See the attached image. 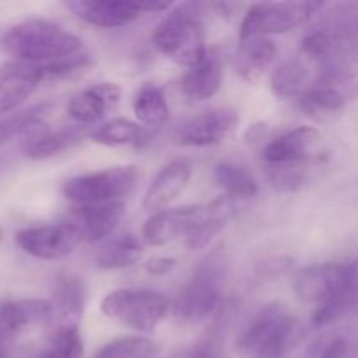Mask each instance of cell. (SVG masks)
Instances as JSON below:
<instances>
[{"label": "cell", "instance_id": "cell-31", "mask_svg": "<svg viewBox=\"0 0 358 358\" xmlns=\"http://www.w3.org/2000/svg\"><path fill=\"white\" fill-rule=\"evenodd\" d=\"M358 308V276L346 287L345 290L338 294L336 297H332L329 303L322 304L317 308L313 315V327L320 329L325 325H331L334 322L341 320L343 317H346L348 313H352L353 310Z\"/></svg>", "mask_w": 358, "mask_h": 358}, {"label": "cell", "instance_id": "cell-6", "mask_svg": "<svg viewBox=\"0 0 358 358\" xmlns=\"http://www.w3.org/2000/svg\"><path fill=\"white\" fill-rule=\"evenodd\" d=\"M140 171L133 164L110 166L72 177L63 184V196L73 205H107L122 203L138 182Z\"/></svg>", "mask_w": 358, "mask_h": 358}, {"label": "cell", "instance_id": "cell-5", "mask_svg": "<svg viewBox=\"0 0 358 358\" xmlns=\"http://www.w3.org/2000/svg\"><path fill=\"white\" fill-rule=\"evenodd\" d=\"M101 313L136 332H150L164 320L171 304L163 294L150 289H117L100 303Z\"/></svg>", "mask_w": 358, "mask_h": 358}, {"label": "cell", "instance_id": "cell-37", "mask_svg": "<svg viewBox=\"0 0 358 358\" xmlns=\"http://www.w3.org/2000/svg\"><path fill=\"white\" fill-rule=\"evenodd\" d=\"M268 131H269V126L266 124V122H257V124L250 126V128L247 129V133H245V140L250 143L261 142V140L266 138Z\"/></svg>", "mask_w": 358, "mask_h": 358}, {"label": "cell", "instance_id": "cell-3", "mask_svg": "<svg viewBox=\"0 0 358 358\" xmlns=\"http://www.w3.org/2000/svg\"><path fill=\"white\" fill-rule=\"evenodd\" d=\"M224 269L226 264L219 252L210 254L198 266L171 306L177 320L184 324H199L219 310Z\"/></svg>", "mask_w": 358, "mask_h": 358}, {"label": "cell", "instance_id": "cell-32", "mask_svg": "<svg viewBox=\"0 0 358 358\" xmlns=\"http://www.w3.org/2000/svg\"><path fill=\"white\" fill-rule=\"evenodd\" d=\"M320 163V157H315L311 161L296 164H283V166H268V178L276 191L294 192L303 187L308 180V175L317 164Z\"/></svg>", "mask_w": 358, "mask_h": 358}, {"label": "cell", "instance_id": "cell-35", "mask_svg": "<svg viewBox=\"0 0 358 358\" xmlns=\"http://www.w3.org/2000/svg\"><path fill=\"white\" fill-rule=\"evenodd\" d=\"M177 261L171 257H154L152 261L147 262V271L154 276H164L175 269Z\"/></svg>", "mask_w": 358, "mask_h": 358}, {"label": "cell", "instance_id": "cell-23", "mask_svg": "<svg viewBox=\"0 0 358 358\" xmlns=\"http://www.w3.org/2000/svg\"><path fill=\"white\" fill-rule=\"evenodd\" d=\"M143 241L135 234H121V236L108 240L94 255V262L105 271H117V269L131 268L142 259Z\"/></svg>", "mask_w": 358, "mask_h": 358}, {"label": "cell", "instance_id": "cell-17", "mask_svg": "<svg viewBox=\"0 0 358 358\" xmlns=\"http://www.w3.org/2000/svg\"><path fill=\"white\" fill-rule=\"evenodd\" d=\"M87 287L84 278L65 273L59 275L52 289V310L55 318L62 322L59 327H79V322L86 310Z\"/></svg>", "mask_w": 358, "mask_h": 358}, {"label": "cell", "instance_id": "cell-22", "mask_svg": "<svg viewBox=\"0 0 358 358\" xmlns=\"http://www.w3.org/2000/svg\"><path fill=\"white\" fill-rule=\"evenodd\" d=\"M236 215V199L220 196L208 203V215L206 219L185 238V245L191 250H201L208 247L210 241L226 227L233 217Z\"/></svg>", "mask_w": 358, "mask_h": 358}, {"label": "cell", "instance_id": "cell-4", "mask_svg": "<svg viewBox=\"0 0 358 358\" xmlns=\"http://www.w3.org/2000/svg\"><path fill=\"white\" fill-rule=\"evenodd\" d=\"M294 327L296 318L285 304H268L241 334L238 352L250 358H283L294 336Z\"/></svg>", "mask_w": 358, "mask_h": 358}, {"label": "cell", "instance_id": "cell-28", "mask_svg": "<svg viewBox=\"0 0 358 358\" xmlns=\"http://www.w3.org/2000/svg\"><path fill=\"white\" fill-rule=\"evenodd\" d=\"M217 185L226 192L227 198L236 201L240 199H250L259 194V184L254 175L245 166L236 163H220L213 171Z\"/></svg>", "mask_w": 358, "mask_h": 358}, {"label": "cell", "instance_id": "cell-10", "mask_svg": "<svg viewBox=\"0 0 358 358\" xmlns=\"http://www.w3.org/2000/svg\"><path fill=\"white\" fill-rule=\"evenodd\" d=\"M208 215V203L166 208L152 213L142 227V241L147 247H164L178 238H187Z\"/></svg>", "mask_w": 358, "mask_h": 358}, {"label": "cell", "instance_id": "cell-7", "mask_svg": "<svg viewBox=\"0 0 358 358\" xmlns=\"http://www.w3.org/2000/svg\"><path fill=\"white\" fill-rule=\"evenodd\" d=\"M318 2H264L255 3L240 24V41L252 37H268L275 34H289L310 21L320 9Z\"/></svg>", "mask_w": 358, "mask_h": 358}, {"label": "cell", "instance_id": "cell-13", "mask_svg": "<svg viewBox=\"0 0 358 358\" xmlns=\"http://www.w3.org/2000/svg\"><path fill=\"white\" fill-rule=\"evenodd\" d=\"M192 177L191 164L185 159H175L164 164L143 196V210L157 213L177 201L187 189Z\"/></svg>", "mask_w": 358, "mask_h": 358}, {"label": "cell", "instance_id": "cell-19", "mask_svg": "<svg viewBox=\"0 0 358 358\" xmlns=\"http://www.w3.org/2000/svg\"><path fill=\"white\" fill-rule=\"evenodd\" d=\"M222 62H220L219 55L208 49L205 58L196 63L194 66H191L185 72V76L182 77L180 90L189 100L205 101L219 93L220 86H222Z\"/></svg>", "mask_w": 358, "mask_h": 358}, {"label": "cell", "instance_id": "cell-24", "mask_svg": "<svg viewBox=\"0 0 358 358\" xmlns=\"http://www.w3.org/2000/svg\"><path fill=\"white\" fill-rule=\"evenodd\" d=\"M87 136L91 142L105 147H135L145 142L149 131L145 126L138 124V122L117 117L94 128Z\"/></svg>", "mask_w": 358, "mask_h": 358}, {"label": "cell", "instance_id": "cell-26", "mask_svg": "<svg viewBox=\"0 0 358 358\" xmlns=\"http://www.w3.org/2000/svg\"><path fill=\"white\" fill-rule=\"evenodd\" d=\"M48 112L49 103H38L0 119V147L21 136L31 138L38 131H42L41 126Z\"/></svg>", "mask_w": 358, "mask_h": 358}, {"label": "cell", "instance_id": "cell-34", "mask_svg": "<svg viewBox=\"0 0 358 358\" xmlns=\"http://www.w3.org/2000/svg\"><path fill=\"white\" fill-rule=\"evenodd\" d=\"M84 343L79 327H59L38 358H83Z\"/></svg>", "mask_w": 358, "mask_h": 358}, {"label": "cell", "instance_id": "cell-21", "mask_svg": "<svg viewBox=\"0 0 358 358\" xmlns=\"http://www.w3.org/2000/svg\"><path fill=\"white\" fill-rule=\"evenodd\" d=\"M55 318L51 301L17 299L0 304V322L10 334L37 327Z\"/></svg>", "mask_w": 358, "mask_h": 358}, {"label": "cell", "instance_id": "cell-20", "mask_svg": "<svg viewBox=\"0 0 358 358\" xmlns=\"http://www.w3.org/2000/svg\"><path fill=\"white\" fill-rule=\"evenodd\" d=\"M124 203H107V205H80L72 212L76 226L83 233L84 240L101 241L112 234L124 217Z\"/></svg>", "mask_w": 358, "mask_h": 358}, {"label": "cell", "instance_id": "cell-1", "mask_svg": "<svg viewBox=\"0 0 358 358\" xmlns=\"http://www.w3.org/2000/svg\"><path fill=\"white\" fill-rule=\"evenodd\" d=\"M2 49L20 62L45 66L84 51L83 38L48 20H24L2 37Z\"/></svg>", "mask_w": 358, "mask_h": 358}, {"label": "cell", "instance_id": "cell-16", "mask_svg": "<svg viewBox=\"0 0 358 358\" xmlns=\"http://www.w3.org/2000/svg\"><path fill=\"white\" fill-rule=\"evenodd\" d=\"M121 100V87L115 83H98L76 94L69 103V115L80 126L96 124L110 114Z\"/></svg>", "mask_w": 358, "mask_h": 358}, {"label": "cell", "instance_id": "cell-9", "mask_svg": "<svg viewBox=\"0 0 358 358\" xmlns=\"http://www.w3.org/2000/svg\"><path fill=\"white\" fill-rule=\"evenodd\" d=\"M83 233L76 224H45L21 229L16 234V245L24 252L41 261H59L76 252Z\"/></svg>", "mask_w": 358, "mask_h": 358}, {"label": "cell", "instance_id": "cell-25", "mask_svg": "<svg viewBox=\"0 0 358 358\" xmlns=\"http://www.w3.org/2000/svg\"><path fill=\"white\" fill-rule=\"evenodd\" d=\"M311 84L313 83H310V70L299 58L285 59L271 73V90L275 96L282 100L299 98L301 94L306 93Z\"/></svg>", "mask_w": 358, "mask_h": 358}, {"label": "cell", "instance_id": "cell-11", "mask_svg": "<svg viewBox=\"0 0 358 358\" xmlns=\"http://www.w3.org/2000/svg\"><path fill=\"white\" fill-rule=\"evenodd\" d=\"M240 122L233 108H212L187 119L175 131V143L182 147H210L229 138Z\"/></svg>", "mask_w": 358, "mask_h": 358}, {"label": "cell", "instance_id": "cell-36", "mask_svg": "<svg viewBox=\"0 0 358 358\" xmlns=\"http://www.w3.org/2000/svg\"><path fill=\"white\" fill-rule=\"evenodd\" d=\"M346 352H348V343L345 339L338 338L325 345L322 352H318L317 358H345Z\"/></svg>", "mask_w": 358, "mask_h": 358}, {"label": "cell", "instance_id": "cell-33", "mask_svg": "<svg viewBox=\"0 0 358 358\" xmlns=\"http://www.w3.org/2000/svg\"><path fill=\"white\" fill-rule=\"evenodd\" d=\"M157 346L149 338H121L105 345L94 358H156Z\"/></svg>", "mask_w": 358, "mask_h": 358}, {"label": "cell", "instance_id": "cell-27", "mask_svg": "<svg viewBox=\"0 0 358 358\" xmlns=\"http://www.w3.org/2000/svg\"><path fill=\"white\" fill-rule=\"evenodd\" d=\"M133 110L140 124L145 128H157L168 121L170 107L163 90L156 84H143L133 98Z\"/></svg>", "mask_w": 358, "mask_h": 358}, {"label": "cell", "instance_id": "cell-15", "mask_svg": "<svg viewBox=\"0 0 358 358\" xmlns=\"http://www.w3.org/2000/svg\"><path fill=\"white\" fill-rule=\"evenodd\" d=\"M66 7L80 21L100 28H121L142 16L136 2L124 0H73Z\"/></svg>", "mask_w": 358, "mask_h": 358}, {"label": "cell", "instance_id": "cell-18", "mask_svg": "<svg viewBox=\"0 0 358 358\" xmlns=\"http://www.w3.org/2000/svg\"><path fill=\"white\" fill-rule=\"evenodd\" d=\"M278 56V48L268 37H252L240 41L234 52V69L243 80L257 84L268 73Z\"/></svg>", "mask_w": 358, "mask_h": 358}, {"label": "cell", "instance_id": "cell-14", "mask_svg": "<svg viewBox=\"0 0 358 358\" xmlns=\"http://www.w3.org/2000/svg\"><path fill=\"white\" fill-rule=\"evenodd\" d=\"M318 138H320V133L311 126L289 129L266 143L262 157L268 166H283V164L311 161L315 159L313 147L317 145Z\"/></svg>", "mask_w": 358, "mask_h": 358}, {"label": "cell", "instance_id": "cell-12", "mask_svg": "<svg viewBox=\"0 0 358 358\" xmlns=\"http://www.w3.org/2000/svg\"><path fill=\"white\" fill-rule=\"evenodd\" d=\"M44 79V70L38 65L20 59L0 63V114L17 110Z\"/></svg>", "mask_w": 358, "mask_h": 358}, {"label": "cell", "instance_id": "cell-30", "mask_svg": "<svg viewBox=\"0 0 358 358\" xmlns=\"http://www.w3.org/2000/svg\"><path fill=\"white\" fill-rule=\"evenodd\" d=\"M80 138V133L76 129H62V131H38L37 135L28 140L24 147V154L30 159L41 161L63 152L66 147Z\"/></svg>", "mask_w": 358, "mask_h": 358}, {"label": "cell", "instance_id": "cell-38", "mask_svg": "<svg viewBox=\"0 0 358 358\" xmlns=\"http://www.w3.org/2000/svg\"><path fill=\"white\" fill-rule=\"evenodd\" d=\"M14 334H10L6 329V325L0 322V358H7L10 352V339Z\"/></svg>", "mask_w": 358, "mask_h": 358}, {"label": "cell", "instance_id": "cell-29", "mask_svg": "<svg viewBox=\"0 0 358 358\" xmlns=\"http://www.w3.org/2000/svg\"><path fill=\"white\" fill-rule=\"evenodd\" d=\"M227 332V317H222L212 322L208 329L192 343L189 348L180 350L171 358H220L224 352V341Z\"/></svg>", "mask_w": 358, "mask_h": 358}, {"label": "cell", "instance_id": "cell-8", "mask_svg": "<svg viewBox=\"0 0 358 358\" xmlns=\"http://www.w3.org/2000/svg\"><path fill=\"white\" fill-rule=\"evenodd\" d=\"M358 276V262L338 264L325 262L304 268L294 276V292L303 303L322 304L345 290Z\"/></svg>", "mask_w": 358, "mask_h": 358}, {"label": "cell", "instance_id": "cell-2", "mask_svg": "<svg viewBox=\"0 0 358 358\" xmlns=\"http://www.w3.org/2000/svg\"><path fill=\"white\" fill-rule=\"evenodd\" d=\"M152 42L161 55L187 69L201 62L208 52L205 24L192 3H184L168 13L154 30Z\"/></svg>", "mask_w": 358, "mask_h": 358}]
</instances>
